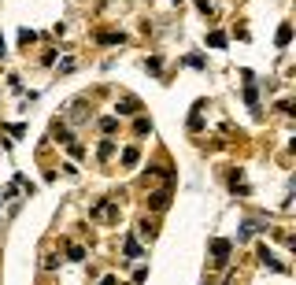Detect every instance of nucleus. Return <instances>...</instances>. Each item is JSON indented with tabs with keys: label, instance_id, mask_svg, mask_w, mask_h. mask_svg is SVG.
Listing matches in <instances>:
<instances>
[{
	"label": "nucleus",
	"instance_id": "obj_11",
	"mask_svg": "<svg viewBox=\"0 0 296 285\" xmlns=\"http://www.w3.org/2000/svg\"><path fill=\"white\" fill-rule=\"evenodd\" d=\"M111 156H115V141H104L100 145V160H111Z\"/></svg>",
	"mask_w": 296,
	"mask_h": 285
},
{
	"label": "nucleus",
	"instance_id": "obj_8",
	"mask_svg": "<svg viewBox=\"0 0 296 285\" xmlns=\"http://www.w3.org/2000/svg\"><path fill=\"white\" fill-rule=\"evenodd\" d=\"M208 45H211V49H226V34H222V30H215V34H208Z\"/></svg>",
	"mask_w": 296,
	"mask_h": 285
},
{
	"label": "nucleus",
	"instance_id": "obj_15",
	"mask_svg": "<svg viewBox=\"0 0 296 285\" xmlns=\"http://www.w3.org/2000/svg\"><path fill=\"white\" fill-rule=\"evenodd\" d=\"M0 208H4V193H0Z\"/></svg>",
	"mask_w": 296,
	"mask_h": 285
},
{
	"label": "nucleus",
	"instance_id": "obj_7",
	"mask_svg": "<svg viewBox=\"0 0 296 285\" xmlns=\"http://www.w3.org/2000/svg\"><path fill=\"white\" fill-rule=\"evenodd\" d=\"M259 259L267 263V267H274V271H285V267H282V263H278V259L270 256V248H267V245H259Z\"/></svg>",
	"mask_w": 296,
	"mask_h": 285
},
{
	"label": "nucleus",
	"instance_id": "obj_5",
	"mask_svg": "<svg viewBox=\"0 0 296 285\" xmlns=\"http://www.w3.org/2000/svg\"><path fill=\"white\" fill-rule=\"evenodd\" d=\"M274 41H278V49H285V45L292 41V26H289V23H282V26H278V37H274Z\"/></svg>",
	"mask_w": 296,
	"mask_h": 285
},
{
	"label": "nucleus",
	"instance_id": "obj_9",
	"mask_svg": "<svg viewBox=\"0 0 296 285\" xmlns=\"http://www.w3.org/2000/svg\"><path fill=\"white\" fill-rule=\"evenodd\" d=\"M67 256H71L74 263H82V259H85V248H82V245H71V248H67Z\"/></svg>",
	"mask_w": 296,
	"mask_h": 285
},
{
	"label": "nucleus",
	"instance_id": "obj_2",
	"mask_svg": "<svg viewBox=\"0 0 296 285\" xmlns=\"http://www.w3.org/2000/svg\"><path fill=\"white\" fill-rule=\"evenodd\" d=\"M93 218H104V223H111V218H119V208L115 204H97V208H93Z\"/></svg>",
	"mask_w": 296,
	"mask_h": 285
},
{
	"label": "nucleus",
	"instance_id": "obj_6",
	"mask_svg": "<svg viewBox=\"0 0 296 285\" xmlns=\"http://www.w3.org/2000/svg\"><path fill=\"white\" fill-rule=\"evenodd\" d=\"M137 160H141V148L130 145L126 152H122V167H137Z\"/></svg>",
	"mask_w": 296,
	"mask_h": 285
},
{
	"label": "nucleus",
	"instance_id": "obj_4",
	"mask_svg": "<svg viewBox=\"0 0 296 285\" xmlns=\"http://www.w3.org/2000/svg\"><path fill=\"white\" fill-rule=\"evenodd\" d=\"M122 252H126V259H141L145 256V248L133 241V237H126V245H122Z\"/></svg>",
	"mask_w": 296,
	"mask_h": 285
},
{
	"label": "nucleus",
	"instance_id": "obj_13",
	"mask_svg": "<svg viewBox=\"0 0 296 285\" xmlns=\"http://www.w3.org/2000/svg\"><path fill=\"white\" fill-rule=\"evenodd\" d=\"M122 34H100V45H119Z\"/></svg>",
	"mask_w": 296,
	"mask_h": 285
},
{
	"label": "nucleus",
	"instance_id": "obj_1",
	"mask_svg": "<svg viewBox=\"0 0 296 285\" xmlns=\"http://www.w3.org/2000/svg\"><path fill=\"white\" fill-rule=\"evenodd\" d=\"M230 252H233L230 241H222V237H219V241H211V256H215V263H219V267L230 263Z\"/></svg>",
	"mask_w": 296,
	"mask_h": 285
},
{
	"label": "nucleus",
	"instance_id": "obj_3",
	"mask_svg": "<svg viewBox=\"0 0 296 285\" xmlns=\"http://www.w3.org/2000/svg\"><path fill=\"white\" fill-rule=\"evenodd\" d=\"M167 204H170V189H160V193L148 196V208L152 211H167Z\"/></svg>",
	"mask_w": 296,
	"mask_h": 285
},
{
	"label": "nucleus",
	"instance_id": "obj_12",
	"mask_svg": "<svg viewBox=\"0 0 296 285\" xmlns=\"http://www.w3.org/2000/svg\"><path fill=\"white\" fill-rule=\"evenodd\" d=\"M119 112H122V115H137V100H122Z\"/></svg>",
	"mask_w": 296,
	"mask_h": 285
},
{
	"label": "nucleus",
	"instance_id": "obj_10",
	"mask_svg": "<svg viewBox=\"0 0 296 285\" xmlns=\"http://www.w3.org/2000/svg\"><path fill=\"white\" fill-rule=\"evenodd\" d=\"M115 126H119V119H115V115H104V119H100V130H104V134H111Z\"/></svg>",
	"mask_w": 296,
	"mask_h": 285
},
{
	"label": "nucleus",
	"instance_id": "obj_14",
	"mask_svg": "<svg viewBox=\"0 0 296 285\" xmlns=\"http://www.w3.org/2000/svg\"><path fill=\"white\" fill-rule=\"evenodd\" d=\"M100 285H115V278H104V281H100Z\"/></svg>",
	"mask_w": 296,
	"mask_h": 285
},
{
	"label": "nucleus",
	"instance_id": "obj_16",
	"mask_svg": "<svg viewBox=\"0 0 296 285\" xmlns=\"http://www.w3.org/2000/svg\"><path fill=\"white\" fill-rule=\"evenodd\" d=\"M226 285H230V281H226Z\"/></svg>",
	"mask_w": 296,
	"mask_h": 285
}]
</instances>
